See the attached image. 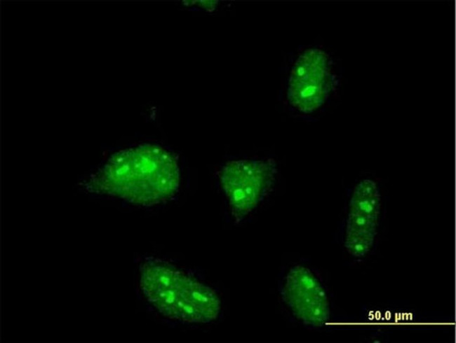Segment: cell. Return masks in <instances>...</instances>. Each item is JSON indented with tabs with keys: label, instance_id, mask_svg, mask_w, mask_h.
<instances>
[{
	"label": "cell",
	"instance_id": "obj_1",
	"mask_svg": "<svg viewBox=\"0 0 456 343\" xmlns=\"http://www.w3.org/2000/svg\"><path fill=\"white\" fill-rule=\"evenodd\" d=\"M179 183L174 155L160 146L145 144L114 154L84 186L91 192L150 206L172 197Z\"/></svg>",
	"mask_w": 456,
	"mask_h": 343
},
{
	"label": "cell",
	"instance_id": "obj_2",
	"mask_svg": "<svg viewBox=\"0 0 456 343\" xmlns=\"http://www.w3.org/2000/svg\"><path fill=\"white\" fill-rule=\"evenodd\" d=\"M140 286L147 301L168 318L206 323L217 318L220 312V300L213 289L156 259L142 264Z\"/></svg>",
	"mask_w": 456,
	"mask_h": 343
},
{
	"label": "cell",
	"instance_id": "obj_3",
	"mask_svg": "<svg viewBox=\"0 0 456 343\" xmlns=\"http://www.w3.org/2000/svg\"><path fill=\"white\" fill-rule=\"evenodd\" d=\"M337 85L330 56L320 48H307L300 54L292 69L288 98L296 109L309 113L325 103Z\"/></svg>",
	"mask_w": 456,
	"mask_h": 343
},
{
	"label": "cell",
	"instance_id": "obj_4",
	"mask_svg": "<svg viewBox=\"0 0 456 343\" xmlns=\"http://www.w3.org/2000/svg\"><path fill=\"white\" fill-rule=\"evenodd\" d=\"M276 173L272 159L234 160L222 168L221 185L237 220L253 210L270 191Z\"/></svg>",
	"mask_w": 456,
	"mask_h": 343
},
{
	"label": "cell",
	"instance_id": "obj_5",
	"mask_svg": "<svg viewBox=\"0 0 456 343\" xmlns=\"http://www.w3.org/2000/svg\"><path fill=\"white\" fill-rule=\"evenodd\" d=\"M380 195L370 179L360 181L354 188L349 202L344 245L354 257L365 255L372 247L377 234Z\"/></svg>",
	"mask_w": 456,
	"mask_h": 343
},
{
	"label": "cell",
	"instance_id": "obj_6",
	"mask_svg": "<svg viewBox=\"0 0 456 343\" xmlns=\"http://www.w3.org/2000/svg\"><path fill=\"white\" fill-rule=\"evenodd\" d=\"M282 297L295 317L307 325L321 326L330 319L326 293L314 274L304 266L295 265L290 270Z\"/></svg>",
	"mask_w": 456,
	"mask_h": 343
}]
</instances>
